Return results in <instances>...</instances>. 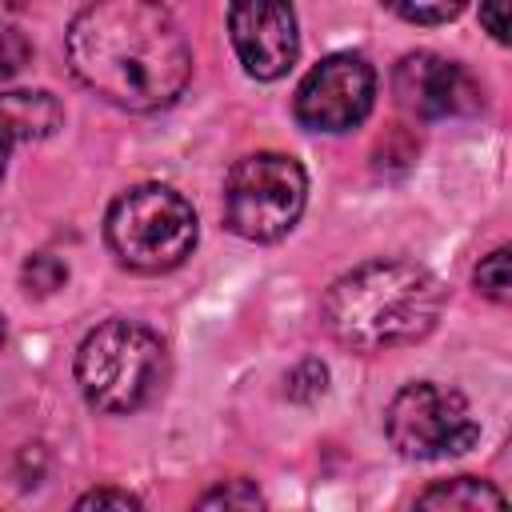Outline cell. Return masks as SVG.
<instances>
[{"mask_svg":"<svg viewBox=\"0 0 512 512\" xmlns=\"http://www.w3.org/2000/svg\"><path fill=\"white\" fill-rule=\"evenodd\" d=\"M84 88L124 112L168 108L192 76L188 40L164 0H92L64 36Z\"/></svg>","mask_w":512,"mask_h":512,"instance_id":"6da1fadb","label":"cell"},{"mask_svg":"<svg viewBox=\"0 0 512 512\" xmlns=\"http://www.w3.org/2000/svg\"><path fill=\"white\" fill-rule=\"evenodd\" d=\"M444 308L440 280L412 260H368L324 292L328 332L356 352H384L424 340Z\"/></svg>","mask_w":512,"mask_h":512,"instance_id":"7a4b0ae2","label":"cell"},{"mask_svg":"<svg viewBox=\"0 0 512 512\" xmlns=\"http://www.w3.org/2000/svg\"><path fill=\"white\" fill-rule=\"evenodd\" d=\"M164 376V340L136 320L96 324L76 352V384L100 412L144 408Z\"/></svg>","mask_w":512,"mask_h":512,"instance_id":"3957f363","label":"cell"},{"mask_svg":"<svg viewBox=\"0 0 512 512\" xmlns=\"http://www.w3.org/2000/svg\"><path fill=\"white\" fill-rule=\"evenodd\" d=\"M104 236L120 264L136 272H168L196 248V212L176 188L136 184L112 200Z\"/></svg>","mask_w":512,"mask_h":512,"instance_id":"277c9868","label":"cell"},{"mask_svg":"<svg viewBox=\"0 0 512 512\" xmlns=\"http://www.w3.org/2000/svg\"><path fill=\"white\" fill-rule=\"evenodd\" d=\"M308 200V176L300 160L284 152H252L232 164L224 180V224L256 244L292 232Z\"/></svg>","mask_w":512,"mask_h":512,"instance_id":"5b68a950","label":"cell"},{"mask_svg":"<svg viewBox=\"0 0 512 512\" xmlns=\"http://www.w3.org/2000/svg\"><path fill=\"white\" fill-rule=\"evenodd\" d=\"M384 432L392 448L408 460H448L480 440V420L456 388L416 380L392 396L384 412Z\"/></svg>","mask_w":512,"mask_h":512,"instance_id":"8992f818","label":"cell"},{"mask_svg":"<svg viewBox=\"0 0 512 512\" xmlns=\"http://www.w3.org/2000/svg\"><path fill=\"white\" fill-rule=\"evenodd\" d=\"M376 100V72L356 52H332L296 88V120L312 132H348L356 128Z\"/></svg>","mask_w":512,"mask_h":512,"instance_id":"52a82bcc","label":"cell"},{"mask_svg":"<svg viewBox=\"0 0 512 512\" xmlns=\"http://www.w3.org/2000/svg\"><path fill=\"white\" fill-rule=\"evenodd\" d=\"M232 48L248 76L276 80L296 64V8L292 0H228Z\"/></svg>","mask_w":512,"mask_h":512,"instance_id":"ba28073f","label":"cell"},{"mask_svg":"<svg viewBox=\"0 0 512 512\" xmlns=\"http://www.w3.org/2000/svg\"><path fill=\"white\" fill-rule=\"evenodd\" d=\"M392 92L400 108L420 120L464 116L484 104L480 84L456 60H444L436 52H408L392 72Z\"/></svg>","mask_w":512,"mask_h":512,"instance_id":"9c48e42d","label":"cell"},{"mask_svg":"<svg viewBox=\"0 0 512 512\" xmlns=\"http://www.w3.org/2000/svg\"><path fill=\"white\" fill-rule=\"evenodd\" d=\"M64 112L56 104V96L48 92H0V180L8 168V156L16 144H32L44 140L60 128Z\"/></svg>","mask_w":512,"mask_h":512,"instance_id":"30bf717a","label":"cell"},{"mask_svg":"<svg viewBox=\"0 0 512 512\" xmlns=\"http://www.w3.org/2000/svg\"><path fill=\"white\" fill-rule=\"evenodd\" d=\"M504 504H508L504 492L476 476L440 480L416 496V508H504Z\"/></svg>","mask_w":512,"mask_h":512,"instance_id":"8fae6325","label":"cell"},{"mask_svg":"<svg viewBox=\"0 0 512 512\" xmlns=\"http://www.w3.org/2000/svg\"><path fill=\"white\" fill-rule=\"evenodd\" d=\"M468 0H384V8H392L400 20L412 24H448L464 12Z\"/></svg>","mask_w":512,"mask_h":512,"instance_id":"7c38bea8","label":"cell"},{"mask_svg":"<svg viewBox=\"0 0 512 512\" xmlns=\"http://www.w3.org/2000/svg\"><path fill=\"white\" fill-rule=\"evenodd\" d=\"M476 288L488 296V300H496V304H504L508 296H512V272H508V248H496V252H488L480 264H476Z\"/></svg>","mask_w":512,"mask_h":512,"instance_id":"4fadbf2b","label":"cell"},{"mask_svg":"<svg viewBox=\"0 0 512 512\" xmlns=\"http://www.w3.org/2000/svg\"><path fill=\"white\" fill-rule=\"evenodd\" d=\"M64 280H68V268H64L56 256H48V252H40V256H32V260L24 264V288H28L32 296H48V292H56Z\"/></svg>","mask_w":512,"mask_h":512,"instance_id":"5bb4252c","label":"cell"},{"mask_svg":"<svg viewBox=\"0 0 512 512\" xmlns=\"http://www.w3.org/2000/svg\"><path fill=\"white\" fill-rule=\"evenodd\" d=\"M260 504H264V496L248 480H228L200 496V508H260Z\"/></svg>","mask_w":512,"mask_h":512,"instance_id":"9a60e30c","label":"cell"},{"mask_svg":"<svg viewBox=\"0 0 512 512\" xmlns=\"http://www.w3.org/2000/svg\"><path fill=\"white\" fill-rule=\"evenodd\" d=\"M288 396L292 400H316L320 392H324V384H328V368L320 364V360H300L292 372H288Z\"/></svg>","mask_w":512,"mask_h":512,"instance_id":"2e32d148","label":"cell"},{"mask_svg":"<svg viewBox=\"0 0 512 512\" xmlns=\"http://www.w3.org/2000/svg\"><path fill=\"white\" fill-rule=\"evenodd\" d=\"M32 56V44L16 28H0V80L16 76Z\"/></svg>","mask_w":512,"mask_h":512,"instance_id":"e0dca14e","label":"cell"},{"mask_svg":"<svg viewBox=\"0 0 512 512\" xmlns=\"http://www.w3.org/2000/svg\"><path fill=\"white\" fill-rule=\"evenodd\" d=\"M480 24L496 44H508V0H480Z\"/></svg>","mask_w":512,"mask_h":512,"instance_id":"ac0fdd59","label":"cell"},{"mask_svg":"<svg viewBox=\"0 0 512 512\" xmlns=\"http://www.w3.org/2000/svg\"><path fill=\"white\" fill-rule=\"evenodd\" d=\"M76 508H140V500L132 492H116V488H96L88 496L76 500Z\"/></svg>","mask_w":512,"mask_h":512,"instance_id":"d6986e66","label":"cell"},{"mask_svg":"<svg viewBox=\"0 0 512 512\" xmlns=\"http://www.w3.org/2000/svg\"><path fill=\"white\" fill-rule=\"evenodd\" d=\"M4 340H8V332H4V320H0V348H4Z\"/></svg>","mask_w":512,"mask_h":512,"instance_id":"ffe728a7","label":"cell"},{"mask_svg":"<svg viewBox=\"0 0 512 512\" xmlns=\"http://www.w3.org/2000/svg\"><path fill=\"white\" fill-rule=\"evenodd\" d=\"M12 4H20V0H12Z\"/></svg>","mask_w":512,"mask_h":512,"instance_id":"44dd1931","label":"cell"}]
</instances>
